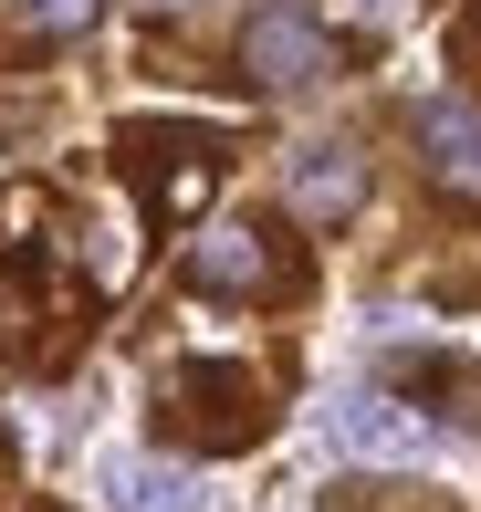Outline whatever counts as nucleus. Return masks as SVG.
<instances>
[{
	"instance_id": "obj_2",
	"label": "nucleus",
	"mask_w": 481,
	"mask_h": 512,
	"mask_svg": "<svg viewBox=\"0 0 481 512\" xmlns=\"http://www.w3.org/2000/svg\"><path fill=\"white\" fill-rule=\"evenodd\" d=\"M325 439L346 460H429L440 450V429H429V408H408V398H387V387H356V398H335L325 408Z\"/></svg>"
},
{
	"instance_id": "obj_1",
	"label": "nucleus",
	"mask_w": 481,
	"mask_h": 512,
	"mask_svg": "<svg viewBox=\"0 0 481 512\" xmlns=\"http://www.w3.org/2000/svg\"><path fill=\"white\" fill-rule=\"evenodd\" d=\"M241 74L262 84V95H304V84H325V74H335L325 21H304V11H251V21H241Z\"/></svg>"
},
{
	"instance_id": "obj_5",
	"label": "nucleus",
	"mask_w": 481,
	"mask_h": 512,
	"mask_svg": "<svg viewBox=\"0 0 481 512\" xmlns=\"http://www.w3.org/2000/svg\"><path fill=\"white\" fill-rule=\"evenodd\" d=\"M356 199H366V157L346 136H304V147H293V209H304V220H346Z\"/></svg>"
},
{
	"instance_id": "obj_7",
	"label": "nucleus",
	"mask_w": 481,
	"mask_h": 512,
	"mask_svg": "<svg viewBox=\"0 0 481 512\" xmlns=\"http://www.w3.org/2000/svg\"><path fill=\"white\" fill-rule=\"evenodd\" d=\"M95 21H105V0H21V32H42V42L95 32Z\"/></svg>"
},
{
	"instance_id": "obj_3",
	"label": "nucleus",
	"mask_w": 481,
	"mask_h": 512,
	"mask_svg": "<svg viewBox=\"0 0 481 512\" xmlns=\"http://www.w3.org/2000/svg\"><path fill=\"white\" fill-rule=\"evenodd\" d=\"M189 283L199 293H293V262L262 230H210V241H189Z\"/></svg>"
},
{
	"instance_id": "obj_4",
	"label": "nucleus",
	"mask_w": 481,
	"mask_h": 512,
	"mask_svg": "<svg viewBox=\"0 0 481 512\" xmlns=\"http://www.w3.org/2000/svg\"><path fill=\"white\" fill-rule=\"evenodd\" d=\"M408 136H419V157H429V178H440V189L481 199V115H471L461 95H429L419 115H408Z\"/></svg>"
},
{
	"instance_id": "obj_6",
	"label": "nucleus",
	"mask_w": 481,
	"mask_h": 512,
	"mask_svg": "<svg viewBox=\"0 0 481 512\" xmlns=\"http://www.w3.org/2000/svg\"><path fill=\"white\" fill-rule=\"evenodd\" d=\"M105 512H199V481L178 460H105Z\"/></svg>"
}]
</instances>
